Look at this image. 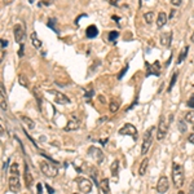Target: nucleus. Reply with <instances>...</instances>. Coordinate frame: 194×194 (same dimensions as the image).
<instances>
[{"mask_svg": "<svg viewBox=\"0 0 194 194\" xmlns=\"http://www.w3.org/2000/svg\"><path fill=\"white\" fill-rule=\"evenodd\" d=\"M172 182L176 189H181L185 182V174H184V167L179 163L172 164Z\"/></svg>", "mask_w": 194, "mask_h": 194, "instance_id": "obj_1", "label": "nucleus"}, {"mask_svg": "<svg viewBox=\"0 0 194 194\" xmlns=\"http://www.w3.org/2000/svg\"><path fill=\"white\" fill-rule=\"evenodd\" d=\"M40 171L43 175H45L47 177H56L57 174H58V170L56 166H53L52 163H49V162L47 160H40Z\"/></svg>", "mask_w": 194, "mask_h": 194, "instance_id": "obj_2", "label": "nucleus"}, {"mask_svg": "<svg viewBox=\"0 0 194 194\" xmlns=\"http://www.w3.org/2000/svg\"><path fill=\"white\" fill-rule=\"evenodd\" d=\"M153 131H154V128L152 127L150 129H148V131H145V133H144L142 145H141V154L142 155H145L149 152V149L153 144Z\"/></svg>", "mask_w": 194, "mask_h": 194, "instance_id": "obj_3", "label": "nucleus"}, {"mask_svg": "<svg viewBox=\"0 0 194 194\" xmlns=\"http://www.w3.org/2000/svg\"><path fill=\"white\" fill-rule=\"evenodd\" d=\"M168 126H170V120L166 119V117H162L158 123V131H157V138L163 140L167 136V132H168Z\"/></svg>", "mask_w": 194, "mask_h": 194, "instance_id": "obj_4", "label": "nucleus"}, {"mask_svg": "<svg viewBox=\"0 0 194 194\" xmlns=\"http://www.w3.org/2000/svg\"><path fill=\"white\" fill-rule=\"evenodd\" d=\"M77 184H78L79 190L82 193H84V194H88V193L92 192V182H91V180L85 179V177H78Z\"/></svg>", "mask_w": 194, "mask_h": 194, "instance_id": "obj_5", "label": "nucleus"}, {"mask_svg": "<svg viewBox=\"0 0 194 194\" xmlns=\"http://www.w3.org/2000/svg\"><path fill=\"white\" fill-rule=\"evenodd\" d=\"M88 155L92 159H95L99 164H101L105 159V155H104V153H102V150L99 149V148H95V146L88 148Z\"/></svg>", "mask_w": 194, "mask_h": 194, "instance_id": "obj_6", "label": "nucleus"}, {"mask_svg": "<svg viewBox=\"0 0 194 194\" xmlns=\"http://www.w3.org/2000/svg\"><path fill=\"white\" fill-rule=\"evenodd\" d=\"M119 135L122 136H133L136 137L137 136V128L135 127L131 123H126L120 129H119Z\"/></svg>", "mask_w": 194, "mask_h": 194, "instance_id": "obj_7", "label": "nucleus"}, {"mask_svg": "<svg viewBox=\"0 0 194 194\" xmlns=\"http://www.w3.org/2000/svg\"><path fill=\"white\" fill-rule=\"evenodd\" d=\"M48 93H51L55 96V102L56 104H60V105H66L70 102V99L66 96V95H63L61 92H58V91H48Z\"/></svg>", "mask_w": 194, "mask_h": 194, "instance_id": "obj_8", "label": "nucleus"}, {"mask_svg": "<svg viewBox=\"0 0 194 194\" xmlns=\"http://www.w3.org/2000/svg\"><path fill=\"white\" fill-rule=\"evenodd\" d=\"M168 188H170L168 179H167L166 176H160L158 182H157V192L159 194H164V193H167V190H168Z\"/></svg>", "mask_w": 194, "mask_h": 194, "instance_id": "obj_9", "label": "nucleus"}, {"mask_svg": "<svg viewBox=\"0 0 194 194\" xmlns=\"http://www.w3.org/2000/svg\"><path fill=\"white\" fill-rule=\"evenodd\" d=\"M13 34H14V40L20 43V44H22V40L26 36V32H25V29L22 27V25H16L13 29Z\"/></svg>", "mask_w": 194, "mask_h": 194, "instance_id": "obj_10", "label": "nucleus"}, {"mask_svg": "<svg viewBox=\"0 0 194 194\" xmlns=\"http://www.w3.org/2000/svg\"><path fill=\"white\" fill-rule=\"evenodd\" d=\"M9 190L12 193H18L21 190V180L18 176H12L9 179Z\"/></svg>", "mask_w": 194, "mask_h": 194, "instance_id": "obj_11", "label": "nucleus"}, {"mask_svg": "<svg viewBox=\"0 0 194 194\" xmlns=\"http://www.w3.org/2000/svg\"><path fill=\"white\" fill-rule=\"evenodd\" d=\"M80 127V120H79V118L77 117H71L70 118V120L67 122V124L66 127H65V131H75V129H78Z\"/></svg>", "mask_w": 194, "mask_h": 194, "instance_id": "obj_12", "label": "nucleus"}, {"mask_svg": "<svg viewBox=\"0 0 194 194\" xmlns=\"http://www.w3.org/2000/svg\"><path fill=\"white\" fill-rule=\"evenodd\" d=\"M23 176H25V185H26V188H31L32 184H34V177H32L31 172L29 170V166H27L26 162H25V175Z\"/></svg>", "mask_w": 194, "mask_h": 194, "instance_id": "obj_13", "label": "nucleus"}, {"mask_svg": "<svg viewBox=\"0 0 194 194\" xmlns=\"http://www.w3.org/2000/svg\"><path fill=\"white\" fill-rule=\"evenodd\" d=\"M160 44L163 47H170L171 41H172V32L171 31H167V32H162L160 34Z\"/></svg>", "mask_w": 194, "mask_h": 194, "instance_id": "obj_14", "label": "nucleus"}, {"mask_svg": "<svg viewBox=\"0 0 194 194\" xmlns=\"http://www.w3.org/2000/svg\"><path fill=\"white\" fill-rule=\"evenodd\" d=\"M97 35H99V30H97V27L95 25H91L87 27V30H85V36L88 38V39H93V38H96Z\"/></svg>", "mask_w": 194, "mask_h": 194, "instance_id": "obj_15", "label": "nucleus"}, {"mask_svg": "<svg viewBox=\"0 0 194 194\" xmlns=\"http://www.w3.org/2000/svg\"><path fill=\"white\" fill-rule=\"evenodd\" d=\"M99 186H100V189L102 190V193H104V194H109V192H110L109 179H102V180L99 182Z\"/></svg>", "mask_w": 194, "mask_h": 194, "instance_id": "obj_16", "label": "nucleus"}, {"mask_svg": "<svg viewBox=\"0 0 194 194\" xmlns=\"http://www.w3.org/2000/svg\"><path fill=\"white\" fill-rule=\"evenodd\" d=\"M148 164H149V158H144L141 164H140V168H138V175L140 176H144L146 174V170H148Z\"/></svg>", "mask_w": 194, "mask_h": 194, "instance_id": "obj_17", "label": "nucleus"}, {"mask_svg": "<svg viewBox=\"0 0 194 194\" xmlns=\"http://www.w3.org/2000/svg\"><path fill=\"white\" fill-rule=\"evenodd\" d=\"M21 120L23 122V124L26 126V128H29V129H34L35 128V122L32 119H30L29 117L22 115V117H21Z\"/></svg>", "mask_w": 194, "mask_h": 194, "instance_id": "obj_18", "label": "nucleus"}, {"mask_svg": "<svg viewBox=\"0 0 194 194\" xmlns=\"http://www.w3.org/2000/svg\"><path fill=\"white\" fill-rule=\"evenodd\" d=\"M166 22H167V16H166L164 12H160V13L158 14V18H157V26H158V29L163 27V26L166 25Z\"/></svg>", "mask_w": 194, "mask_h": 194, "instance_id": "obj_19", "label": "nucleus"}, {"mask_svg": "<svg viewBox=\"0 0 194 194\" xmlns=\"http://www.w3.org/2000/svg\"><path fill=\"white\" fill-rule=\"evenodd\" d=\"M188 52H189V47H184V48H182V51L180 52V56H179V58H177V65H180L182 61H184L185 60V58H186V56H188Z\"/></svg>", "mask_w": 194, "mask_h": 194, "instance_id": "obj_20", "label": "nucleus"}, {"mask_svg": "<svg viewBox=\"0 0 194 194\" xmlns=\"http://www.w3.org/2000/svg\"><path fill=\"white\" fill-rule=\"evenodd\" d=\"M110 171H111V175L117 177L118 176V172H119V160H114L110 166Z\"/></svg>", "mask_w": 194, "mask_h": 194, "instance_id": "obj_21", "label": "nucleus"}, {"mask_svg": "<svg viewBox=\"0 0 194 194\" xmlns=\"http://www.w3.org/2000/svg\"><path fill=\"white\" fill-rule=\"evenodd\" d=\"M119 107H120V101H118L115 99H111V101H110V111L111 113H117L118 110H119Z\"/></svg>", "mask_w": 194, "mask_h": 194, "instance_id": "obj_22", "label": "nucleus"}, {"mask_svg": "<svg viewBox=\"0 0 194 194\" xmlns=\"http://www.w3.org/2000/svg\"><path fill=\"white\" fill-rule=\"evenodd\" d=\"M31 41H32V45H34L35 48H38V49L41 48V41H40L39 38L36 36V32H32L31 34Z\"/></svg>", "mask_w": 194, "mask_h": 194, "instance_id": "obj_23", "label": "nucleus"}, {"mask_svg": "<svg viewBox=\"0 0 194 194\" xmlns=\"http://www.w3.org/2000/svg\"><path fill=\"white\" fill-rule=\"evenodd\" d=\"M0 91H2V110L3 111H7L8 110V105H7V101H5V93H4L3 84H2V88H0Z\"/></svg>", "mask_w": 194, "mask_h": 194, "instance_id": "obj_24", "label": "nucleus"}, {"mask_svg": "<svg viewBox=\"0 0 194 194\" xmlns=\"http://www.w3.org/2000/svg\"><path fill=\"white\" fill-rule=\"evenodd\" d=\"M9 171H10V174H12V176H18L20 175V170H18V163H17V162L10 166Z\"/></svg>", "mask_w": 194, "mask_h": 194, "instance_id": "obj_25", "label": "nucleus"}, {"mask_svg": "<svg viewBox=\"0 0 194 194\" xmlns=\"http://www.w3.org/2000/svg\"><path fill=\"white\" fill-rule=\"evenodd\" d=\"M185 122L188 123H194V110H189L188 113H185Z\"/></svg>", "mask_w": 194, "mask_h": 194, "instance_id": "obj_26", "label": "nucleus"}, {"mask_svg": "<svg viewBox=\"0 0 194 194\" xmlns=\"http://www.w3.org/2000/svg\"><path fill=\"white\" fill-rule=\"evenodd\" d=\"M18 82H20V84L22 85V87H29V79L26 78L23 74H21L18 77Z\"/></svg>", "mask_w": 194, "mask_h": 194, "instance_id": "obj_27", "label": "nucleus"}, {"mask_svg": "<svg viewBox=\"0 0 194 194\" xmlns=\"http://www.w3.org/2000/svg\"><path fill=\"white\" fill-rule=\"evenodd\" d=\"M144 18H145V22L146 23H152L154 21V13L153 12H148L144 14Z\"/></svg>", "mask_w": 194, "mask_h": 194, "instance_id": "obj_28", "label": "nucleus"}, {"mask_svg": "<svg viewBox=\"0 0 194 194\" xmlns=\"http://www.w3.org/2000/svg\"><path fill=\"white\" fill-rule=\"evenodd\" d=\"M34 95H35V99L38 101V106H39V110H41V96L39 93V88L34 89Z\"/></svg>", "mask_w": 194, "mask_h": 194, "instance_id": "obj_29", "label": "nucleus"}, {"mask_svg": "<svg viewBox=\"0 0 194 194\" xmlns=\"http://www.w3.org/2000/svg\"><path fill=\"white\" fill-rule=\"evenodd\" d=\"M177 77H179V73H175L174 75H172V79H171V82H170V85H168V91H171L172 88H174V85L176 83V80H177Z\"/></svg>", "mask_w": 194, "mask_h": 194, "instance_id": "obj_30", "label": "nucleus"}, {"mask_svg": "<svg viewBox=\"0 0 194 194\" xmlns=\"http://www.w3.org/2000/svg\"><path fill=\"white\" fill-rule=\"evenodd\" d=\"M55 22H56V18H49V21H48V23H47V26L49 29H52L53 31H56V32H58V30L55 27Z\"/></svg>", "mask_w": 194, "mask_h": 194, "instance_id": "obj_31", "label": "nucleus"}, {"mask_svg": "<svg viewBox=\"0 0 194 194\" xmlns=\"http://www.w3.org/2000/svg\"><path fill=\"white\" fill-rule=\"evenodd\" d=\"M118 36H119V32H118V31H110V32H109V40H110V41L115 40Z\"/></svg>", "mask_w": 194, "mask_h": 194, "instance_id": "obj_32", "label": "nucleus"}, {"mask_svg": "<svg viewBox=\"0 0 194 194\" xmlns=\"http://www.w3.org/2000/svg\"><path fill=\"white\" fill-rule=\"evenodd\" d=\"M179 131H180L181 133L186 132V126H185V122H184V120H180V122H179Z\"/></svg>", "mask_w": 194, "mask_h": 194, "instance_id": "obj_33", "label": "nucleus"}, {"mask_svg": "<svg viewBox=\"0 0 194 194\" xmlns=\"http://www.w3.org/2000/svg\"><path fill=\"white\" fill-rule=\"evenodd\" d=\"M128 67H129V66H128V65H126V66H124V69H123V70H122V71H120L119 74H118V77H117V78H118V79H119V80H120V79H123V77H124V74L127 73V70H128Z\"/></svg>", "mask_w": 194, "mask_h": 194, "instance_id": "obj_34", "label": "nucleus"}, {"mask_svg": "<svg viewBox=\"0 0 194 194\" xmlns=\"http://www.w3.org/2000/svg\"><path fill=\"white\" fill-rule=\"evenodd\" d=\"M186 105H188V107H193V109H194V95L190 96V99L188 100Z\"/></svg>", "mask_w": 194, "mask_h": 194, "instance_id": "obj_35", "label": "nucleus"}, {"mask_svg": "<svg viewBox=\"0 0 194 194\" xmlns=\"http://www.w3.org/2000/svg\"><path fill=\"white\" fill-rule=\"evenodd\" d=\"M93 95H95V91L93 89H89V91H87V93L84 95V97H85V99H91Z\"/></svg>", "mask_w": 194, "mask_h": 194, "instance_id": "obj_36", "label": "nucleus"}, {"mask_svg": "<svg viewBox=\"0 0 194 194\" xmlns=\"http://www.w3.org/2000/svg\"><path fill=\"white\" fill-rule=\"evenodd\" d=\"M171 3L175 5V7H180L181 3H182V0H171Z\"/></svg>", "mask_w": 194, "mask_h": 194, "instance_id": "obj_37", "label": "nucleus"}, {"mask_svg": "<svg viewBox=\"0 0 194 194\" xmlns=\"http://www.w3.org/2000/svg\"><path fill=\"white\" fill-rule=\"evenodd\" d=\"M21 47H20V51H18V56L20 57H22L23 56V49H25V45L23 44H20Z\"/></svg>", "mask_w": 194, "mask_h": 194, "instance_id": "obj_38", "label": "nucleus"}, {"mask_svg": "<svg viewBox=\"0 0 194 194\" xmlns=\"http://www.w3.org/2000/svg\"><path fill=\"white\" fill-rule=\"evenodd\" d=\"M189 194H194V180L190 182V186H189Z\"/></svg>", "mask_w": 194, "mask_h": 194, "instance_id": "obj_39", "label": "nucleus"}, {"mask_svg": "<svg viewBox=\"0 0 194 194\" xmlns=\"http://www.w3.org/2000/svg\"><path fill=\"white\" fill-rule=\"evenodd\" d=\"M188 141L194 145V133H190V135H189V137H188Z\"/></svg>", "mask_w": 194, "mask_h": 194, "instance_id": "obj_40", "label": "nucleus"}, {"mask_svg": "<svg viewBox=\"0 0 194 194\" xmlns=\"http://www.w3.org/2000/svg\"><path fill=\"white\" fill-rule=\"evenodd\" d=\"M36 188H38V194H43V188H41V184H40V182H38Z\"/></svg>", "mask_w": 194, "mask_h": 194, "instance_id": "obj_41", "label": "nucleus"}, {"mask_svg": "<svg viewBox=\"0 0 194 194\" xmlns=\"http://www.w3.org/2000/svg\"><path fill=\"white\" fill-rule=\"evenodd\" d=\"M45 188H47V190H48V193H49V194H53V193H55V190H53V188H51L49 185H45Z\"/></svg>", "mask_w": 194, "mask_h": 194, "instance_id": "obj_42", "label": "nucleus"}, {"mask_svg": "<svg viewBox=\"0 0 194 194\" xmlns=\"http://www.w3.org/2000/svg\"><path fill=\"white\" fill-rule=\"evenodd\" d=\"M7 45H8V40L2 39V47H3V48H7Z\"/></svg>", "mask_w": 194, "mask_h": 194, "instance_id": "obj_43", "label": "nucleus"}, {"mask_svg": "<svg viewBox=\"0 0 194 194\" xmlns=\"http://www.w3.org/2000/svg\"><path fill=\"white\" fill-rule=\"evenodd\" d=\"M109 3L111 5H118V3H119V0H109Z\"/></svg>", "mask_w": 194, "mask_h": 194, "instance_id": "obj_44", "label": "nucleus"}, {"mask_svg": "<svg viewBox=\"0 0 194 194\" xmlns=\"http://www.w3.org/2000/svg\"><path fill=\"white\" fill-rule=\"evenodd\" d=\"M9 162H10V159H7V162L4 163V166H3V170H4V171L7 170V167H8V163H9Z\"/></svg>", "mask_w": 194, "mask_h": 194, "instance_id": "obj_45", "label": "nucleus"}, {"mask_svg": "<svg viewBox=\"0 0 194 194\" xmlns=\"http://www.w3.org/2000/svg\"><path fill=\"white\" fill-rule=\"evenodd\" d=\"M3 2H4L5 5H8V4H10V3H13V0H3Z\"/></svg>", "mask_w": 194, "mask_h": 194, "instance_id": "obj_46", "label": "nucleus"}, {"mask_svg": "<svg viewBox=\"0 0 194 194\" xmlns=\"http://www.w3.org/2000/svg\"><path fill=\"white\" fill-rule=\"evenodd\" d=\"M175 13H176V10H171V13H170V18H174Z\"/></svg>", "mask_w": 194, "mask_h": 194, "instance_id": "obj_47", "label": "nucleus"}, {"mask_svg": "<svg viewBox=\"0 0 194 194\" xmlns=\"http://www.w3.org/2000/svg\"><path fill=\"white\" fill-rule=\"evenodd\" d=\"M190 40H192V43H194V32H193V35H192V38H190Z\"/></svg>", "mask_w": 194, "mask_h": 194, "instance_id": "obj_48", "label": "nucleus"}, {"mask_svg": "<svg viewBox=\"0 0 194 194\" xmlns=\"http://www.w3.org/2000/svg\"><path fill=\"white\" fill-rule=\"evenodd\" d=\"M29 2H30V3H34V0H29Z\"/></svg>", "mask_w": 194, "mask_h": 194, "instance_id": "obj_49", "label": "nucleus"}, {"mask_svg": "<svg viewBox=\"0 0 194 194\" xmlns=\"http://www.w3.org/2000/svg\"><path fill=\"white\" fill-rule=\"evenodd\" d=\"M74 194H79V193H74Z\"/></svg>", "mask_w": 194, "mask_h": 194, "instance_id": "obj_50", "label": "nucleus"}]
</instances>
